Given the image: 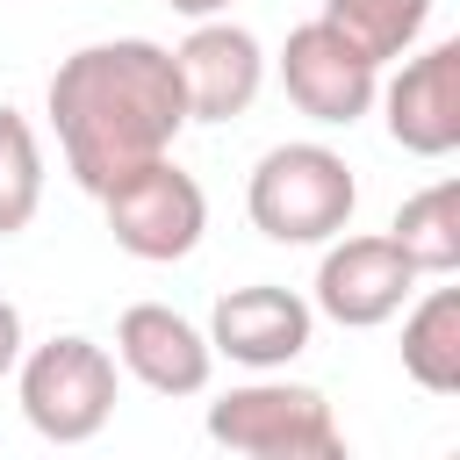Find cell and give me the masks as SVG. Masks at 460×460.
Segmentation results:
<instances>
[{"label": "cell", "mask_w": 460, "mask_h": 460, "mask_svg": "<svg viewBox=\"0 0 460 460\" xmlns=\"http://www.w3.org/2000/svg\"><path fill=\"white\" fill-rule=\"evenodd\" d=\"M280 86H288V101H295L309 122L352 129V122L374 108V93H381V65H367L331 22H302V29H288V43H280Z\"/></svg>", "instance_id": "5b68a950"}, {"label": "cell", "mask_w": 460, "mask_h": 460, "mask_svg": "<svg viewBox=\"0 0 460 460\" xmlns=\"http://www.w3.org/2000/svg\"><path fill=\"white\" fill-rule=\"evenodd\" d=\"M43 201V144L22 108H0V237L29 230Z\"/></svg>", "instance_id": "9a60e30c"}, {"label": "cell", "mask_w": 460, "mask_h": 460, "mask_svg": "<svg viewBox=\"0 0 460 460\" xmlns=\"http://www.w3.org/2000/svg\"><path fill=\"white\" fill-rule=\"evenodd\" d=\"M101 208H108L115 244H122L129 259H144V266L187 259V252L201 244V230H208V194H201V180L180 172L172 158L137 165L129 180H115V187L101 194Z\"/></svg>", "instance_id": "277c9868"}, {"label": "cell", "mask_w": 460, "mask_h": 460, "mask_svg": "<svg viewBox=\"0 0 460 460\" xmlns=\"http://www.w3.org/2000/svg\"><path fill=\"white\" fill-rule=\"evenodd\" d=\"M22 417L50 446H86L115 417V359L108 345L65 331L36 352H22Z\"/></svg>", "instance_id": "3957f363"}, {"label": "cell", "mask_w": 460, "mask_h": 460, "mask_svg": "<svg viewBox=\"0 0 460 460\" xmlns=\"http://www.w3.org/2000/svg\"><path fill=\"white\" fill-rule=\"evenodd\" d=\"M309 331H316V309L295 295V288H273V280H252V288H230L208 316V352L252 367V374H273L288 359L309 352Z\"/></svg>", "instance_id": "52a82bcc"}, {"label": "cell", "mask_w": 460, "mask_h": 460, "mask_svg": "<svg viewBox=\"0 0 460 460\" xmlns=\"http://www.w3.org/2000/svg\"><path fill=\"white\" fill-rule=\"evenodd\" d=\"M417 273L388 237H338L316 266V309L345 331H374L410 302Z\"/></svg>", "instance_id": "9c48e42d"}, {"label": "cell", "mask_w": 460, "mask_h": 460, "mask_svg": "<svg viewBox=\"0 0 460 460\" xmlns=\"http://www.w3.org/2000/svg\"><path fill=\"white\" fill-rule=\"evenodd\" d=\"M115 359H122L151 395H201L208 374H216L208 338H201L180 309H165V302H129V309L115 316Z\"/></svg>", "instance_id": "30bf717a"}, {"label": "cell", "mask_w": 460, "mask_h": 460, "mask_svg": "<svg viewBox=\"0 0 460 460\" xmlns=\"http://www.w3.org/2000/svg\"><path fill=\"white\" fill-rule=\"evenodd\" d=\"M165 7H180L187 22H223L230 14V0H165Z\"/></svg>", "instance_id": "ac0fdd59"}, {"label": "cell", "mask_w": 460, "mask_h": 460, "mask_svg": "<svg viewBox=\"0 0 460 460\" xmlns=\"http://www.w3.org/2000/svg\"><path fill=\"white\" fill-rule=\"evenodd\" d=\"M323 424H331V402L309 381H244V388L208 402V438L244 453V460H259V453H273L288 438H309Z\"/></svg>", "instance_id": "8fae6325"}, {"label": "cell", "mask_w": 460, "mask_h": 460, "mask_svg": "<svg viewBox=\"0 0 460 460\" xmlns=\"http://www.w3.org/2000/svg\"><path fill=\"white\" fill-rule=\"evenodd\" d=\"M259 460H352V446L338 438V424H323V431L288 438V446H273V453H259Z\"/></svg>", "instance_id": "2e32d148"}, {"label": "cell", "mask_w": 460, "mask_h": 460, "mask_svg": "<svg viewBox=\"0 0 460 460\" xmlns=\"http://www.w3.org/2000/svg\"><path fill=\"white\" fill-rule=\"evenodd\" d=\"M14 367H22V309L0 295V381H7Z\"/></svg>", "instance_id": "e0dca14e"}, {"label": "cell", "mask_w": 460, "mask_h": 460, "mask_svg": "<svg viewBox=\"0 0 460 460\" xmlns=\"http://www.w3.org/2000/svg\"><path fill=\"white\" fill-rule=\"evenodd\" d=\"M244 208L273 244H331L359 208V180L331 144H273L252 165Z\"/></svg>", "instance_id": "7a4b0ae2"}, {"label": "cell", "mask_w": 460, "mask_h": 460, "mask_svg": "<svg viewBox=\"0 0 460 460\" xmlns=\"http://www.w3.org/2000/svg\"><path fill=\"white\" fill-rule=\"evenodd\" d=\"M172 72L187 93V122H237L266 86V50L237 22H194L172 50Z\"/></svg>", "instance_id": "8992f818"}, {"label": "cell", "mask_w": 460, "mask_h": 460, "mask_svg": "<svg viewBox=\"0 0 460 460\" xmlns=\"http://www.w3.org/2000/svg\"><path fill=\"white\" fill-rule=\"evenodd\" d=\"M50 122L65 172L86 194H108L137 165L172 158V137L187 129V93L172 72V50L151 36L86 43L50 72Z\"/></svg>", "instance_id": "6da1fadb"}, {"label": "cell", "mask_w": 460, "mask_h": 460, "mask_svg": "<svg viewBox=\"0 0 460 460\" xmlns=\"http://www.w3.org/2000/svg\"><path fill=\"white\" fill-rule=\"evenodd\" d=\"M402 259H410V273L424 280H453L460 273V187L453 180H431L424 194H410L402 208H395V223L381 230Z\"/></svg>", "instance_id": "7c38bea8"}, {"label": "cell", "mask_w": 460, "mask_h": 460, "mask_svg": "<svg viewBox=\"0 0 460 460\" xmlns=\"http://www.w3.org/2000/svg\"><path fill=\"white\" fill-rule=\"evenodd\" d=\"M381 122L410 158H446L460 144V43L438 36L431 50H417L381 93Z\"/></svg>", "instance_id": "ba28073f"}, {"label": "cell", "mask_w": 460, "mask_h": 460, "mask_svg": "<svg viewBox=\"0 0 460 460\" xmlns=\"http://www.w3.org/2000/svg\"><path fill=\"white\" fill-rule=\"evenodd\" d=\"M402 374L431 395L460 388V288H431L402 316Z\"/></svg>", "instance_id": "4fadbf2b"}, {"label": "cell", "mask_w": 460, "mask_h": 460, "mask_svg": "<svg viewBox=\"0 0 460 460\" xmlns=\"http://www.w3.org/2000/svg\"><path fill=\"white\" fill-rule=\"evenodd\" d=\"M316 22H331L367 65H388V58H402V50L424 36L431 0H323Z\"/></svg>", "instance_id": "5bb4252c"}]
</instances>
